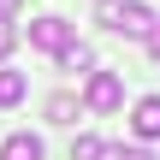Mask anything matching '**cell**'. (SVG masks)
<instances>
[{
  "instance_id": "cell-1",
  "label": "cell",
  "mask_w": 160,
  "mask_h": 160,
  "mask_svg": "<svg viewBox=\"0 0 160 160\" xmlns=\"http://www.w3.org/2000/svg\"><path fill=\"white\" fill-rule=\"evenodd\" d=\"M101 24H107V30H119V36H148L154 12H148L142 0H101Z\"/></svg>"
},
{
  "instance_id": "cell-2",
  "label": "cell",
  "mask_w": 160,
  "mask_h": 160,
  "mask_svg": "<svg viewBox=\"0 0 160 160\" xmlns=\"http://www.w3.org/2000/svg\"><path fill=\"white\" fill-rule=\"evenodd\" d=\"M119 101H125V77H119V71H89L83 107H89V113H113Z\"/></svg>"
},
{
  "instance_id": "cell-3",
  "label": "cell",
  "mask_w": 160,
  "mask_h": 160,
  "mask_svg": "<svg viewBox=\"0 0 160 160\" xmlns=\"http://www.w3.org/2000/svg\"><path fill=\"white\" fill-rule=\"evenodd\" d=\"M30 42H36L42 53H65L77 36H71V24H65L59 12H48V18H30Z\"/></svg>"
},
{
  "instance_id": "cell-4",
  "label": "cell",
  "mask_w": 160,
  "mask_h": 160,
  "mask_svg": "<svg viewBox=\"0 0 160 160\" xmlns=\"http://www.w3.org/2000/svg\"><path fill=\"white\" fill-rule=\"evenodd\" d=\"M131 131H137L142 142H154V137H160V95L137 101V113H131Z\"/></svg>"
},
{
  "instance_id": "cell-5",
  "label": "cell",
  "mask_w": 160,
  "mask_h": 160,
  "mask_svg": "<svg viewBox=\"0 0 160 160\" xmlns=\"http://www.w3.org/2000/svg\"><path fill=\"white\" fill-rule=\"evenodd\" d=\"M0 160H42V137H30V131L6 137V142H0Z\"/></svg>"
},
{
  "instance_id": "cell-6",
  "label": "cell",
  "mask_w": 160,
  "mask_h": 160,
  "mask_svg": "<svg viewBox=\"0 0 160 160\" xmlns=\"http://www.w3.org/2000/svg\"><path fill=\"white\" fill-rule=\"evenodd\" d=\"M107 154H113V148H107L101 137H77V142H71V160H107Z\"/></svg>"
},
{
  "instance_id": "cell-7",
  "label": "cell",
  "mask_w": 160,
  "mask_h": 160,
  "mask_svg": "<svg viewBox=\"0 0 160 160\" xmlns=\"http://www.w3.org/2000/svg\"><path fill=\"white\" fill-rule=\"evenodd\" d=\"M59 65H65V71H89V65H95V53H89L83 42H71V48L59 53Z\"/></svg>"
},
{
  "instance_id": "cell-8",
  "label": "cell",
  "mask_w": 160,
  "mask_h": 160,
  "mask_svg": "<svg viewBox=\"0 0 160 160\" xmlns=\"http://www.w3.org/2000/svg\"><path fill=\"white\" fill-rule=\"evenodd\" d=\"M48 119H53V125H71V119H77V95H53V101H48Z\"/></svg>"
},
{
  "instance_id": "cell-9",
  "label": "cell",
  "mask_w": 160,
  "mask_h": 160,
  "mask_svg": "<svg viewBox=\"0 0 160 160\" xmlns=\"http://www.w3.org/2000/svg\"><path fill=\"white\" fill-rule=\"evenodd\" d=\"M24 101V77L18 71H0V107H18Z\"/></svg>"
},
{
  "instance_id": "cell-10",
  "label": "cell",
  "mask_w": 160,
  "mask_h": 160,
  "mask_svg": "<svg viewBox=\"0 0 160 160\" xmlns=\"http://www.w3.org/2000/svg\"><path fill=\"white\" fill-rule=\"evenodd\" d=\"M107 160H154V154H148V148H113Z\"/></svg>"
},
{
  "instance_id": "cell-11",
  "label": "cell",
  "mask_w": 160,
  "mask_h": 160,
  "mask_svg": "<svg viewBox=\"0 0 160 160\" xmlns=\"http://www.w3.org/2000/svg\"><path fill=\"white\" fill-rule=\"evenodd\" d=\"M12 42H18V30H12V24H0V59L12 53Z\"/></svg>"
},
{
  "instance_id": "cell-12",
  "label": "cell",
  "mask_w": 160,
  "mask_h": 160,
  "mask_svg": "<svg viewBox=\"0 0 160 160\" xmlns=\"http://www.w3.org/2000/svg\"><path fill=\"white\" fill-rule=\"evenodd\" d=\"M142 42H148V53H154V59H160V18H154V24H148V36H142Z\"/></svg>"
},
{
  "instance_id": "cell-13",
  "label": "cell",
  "mask_w": 160,
  "mask_h": 160,
  "mask_svg": "<svg viewBox=\"0 0 160 160\" xmlns=\"http://www.w3.org/2000/svg\"><path fill=\"white\" fill-rule=\"evenodd\" d=\"M12 12H18V0H0V24H12Z\"/></svg>"
}]
</instances>
